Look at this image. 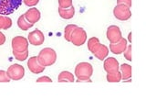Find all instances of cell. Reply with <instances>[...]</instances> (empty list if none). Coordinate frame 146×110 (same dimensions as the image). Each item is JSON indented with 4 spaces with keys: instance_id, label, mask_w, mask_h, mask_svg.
Instances as JSON below:
<instances>
[{
    "instance_id": "6da1fadb",
    "label": "cell",
    "mask_w": 146,
    "mask_h": 110,
    "mask_svg": "<svg viewBox=\"0 0 146 110\" xmlns=\"http://www.w3.org/2000/svg\"><path fill=\"white\" fill-rule=\"evenodd\" d=\"M93 73V67L89 62H80L75 68V75L78 80L76 82H91L90 77Z\"/></svg>"
},
{
    "instance_id": "7a4b0ae2",
    "label": "cell",
    "mask_w": 146,
    "mask_h": 110,
    "mask_svg": "<svg viewBox=\"0 0 146 110\" xmlns=\"http://www.w3.org/2000/svg\"><path fill=\"white\" fill-rule=\"evenodd\" d=\"M38 61L44 67L51 66L57 61V53L51 48H44L38 55Z\"/></svg>"
},
{
    "instance_id": "3957f363",
    "label": "cell",
    "mask_w": 146,
    "mask_h": 110,
    "mask_svg": "<svg viewBox=\"0 0 146 110\" xmlns=\"http://www.w3.org/2000/svg\"><path fill=\"white\" fill-rule=\"evenodd\" d=\"M23 0H0V15H11L20 7Z\"/></svg>"
},
{
    "instance_id": "277c9868",
    "label": "cell",
    "mask_w": 146,
    "mask_h": 110,
    "mask_svg": "<svg viewBox=\"0 0 146 110\" xmlns=\"http://www.w3.org/2000/svg\"><path fill=\"white\" fill-rule=\"evenodd\" d=\"M113 15L117 19L121 21H126L131 17V8L122 4H117L113 9Z\"/></svg>"
},
{
    "instance_id": "5b68a950",
    "label": "cell",
    "mask_w": 146,
    "mask_h": 110,
    "mask_svg": "<svg viewBox=\"0 0 146 110\" xmlns=\"http://www.w3.org/2000/svg\"><path fill=\"white\" fill-rule=\"evenodd\" d=\"M7 74L11 80H15V81L21 80L25 75V68L22 65H20V64L15 63L8 67Z\"/></svg>"
},
{
    "instance_id": "8992f818",
    "label": "cell",
    "mask_w": 146,
    "mask_h": 110,
    "mask_svg": "<svg viewBox=\"0 0 146 110\" xmlns=\"http://www.w3.org/2000/svg\"><path fill=\"white\" fill-rule=\"evenodd\" d=\"M11 46L14 52H23L29 50V40L23 36H17L12 39Z\"/></svg>"
},
{
    "instance_id": "52a82bcc",
    "label": "cell",
    "mask_w": 146,
    "mask_h": 110,
    "mask_svg": "<svg viewBox=\"0 0 146 110\" xmlns=\"http://www.w3.org/2000/svg\"><path fill=\"white\" fill-rule=\"evenodd\" d=\"M87 33L82 28L78 27L71 35L70 42L75 46H82L87 40Z\"/></svg>"
},
{
    "instance_id": "ba28073f",
    "label": "cell",
    "mask_w": 146,
    "mask_h": 110,
    "mask_svg": "<svg viewBox=\"0 0 146 110\" xmlns=\"http://www.w3.org/2000/svg\"><path fill=\"white\" fill-rule=\"evenodd\" d=\"M107 39L111 43H116L122 38L120 28L115 25H111L108 28L106 32Z\"/></svg>"
},
{
    "instance_id": "9c48e42d",
    "label": "cell",
    "mask_w": 146,
    "mask_h": 110,
    "mask_svg": "<svg viewBox=\"0 0 146 110\" xmlns=\"http://www.w3.org/2000/svg\"><path fill=\"white\" fill-rule=\"evenodd\" d=\"M27 40H29V42L33 46H40L44 43L45 36L41 30H35L33 31L29 32V36H27Z\"/></svg>"
},
{
    "instance_id": "30bf717a",
    "label": "cell",
    "mask_w": 146,
    "mask_h": 110,
    "mask_svg": "<svg viewBox=\"0 0 146 110\" xmlns=\"http://www.w3.org/2000/svg\"><path fill=\"white\" fill-rule=\"evenodd\" d=\"M27 67H29V71L32 73H35V74L41 73L45 70V67L38 62L36 56H32L29 59V61H27Z\"/></svg>"
},
{
    "instance_id": "8fae6325",
    "label": "cell",
    "mask_w": 146,
    "mask_h": 110,
    "mask_svg": "<svg viewBox=\"0 0 146 110\" xmlns=\"http://www.w3.org/2000/svg\"><path fill=\"white\" fill-rule=\"evenodd\" d=\"M103 68L107 72V73H112L119 71L120 65H119V62L117 61V59L113 57H109L104 60Z\"/></svg>"
},
{
    "instance_id": "7c38bea8",
    "label": "cell",
    "mask_w": 146,
    "mask_h": 110,
    "mask_svg": "<svg viewBox=\"0 0 146 110\" xmlns=\"http://www.w3.org/2000/svg\"><path fill=\"white\" fill-rule=\"evenodd\" d=\"M127 40L124 38H121L120 40L116 43H111L110 44V50L113 54H121L127 48Z\"/></svg>"
},
{
    "instance_id": "4fadbf2b",
    "label": "cell",
    "mask_w": 146,
    "mask_h": 110,
    "mask_svg": "<svg viewBox=\"0 0 146 110\" xmlns=\"http://www.w3.org/2000/svg\"><path fill=\"white\" fill-rule=\"evenodd\" d=\"M24 16H25L26 19L29 23H31V24H35V23H36L40 19L41 14L36 7H31L24 14Z\"/></svg>"
},
{
    "instance_id": "5bb4252c",
    "label": "cell",
    "mask_w": 146,
    "mask_h": 110,
    "mask_svg": "<svg viewBox=\"0 0 146 110\" xmlns=\"http://www.w3.org/2000/svg\"><path fill=\"white\" fill-rule=\"evenodd\" d=\"M108 54H109V48L104 44H100L99 48L93 53L94 56L96 58H98L100 61H103V60L106 59Z\"/></svg>"
},
{
    "instance_id": "9a60e30c",
    "label": "cell",
    "mask_w": 146,
    "mask_h": 110,
    "mask_svg": "<svg viewBox=\"0 0 146 110\" xmlns=\"http://www.w3.org/2000/svg\"><path fill=\"white\" fill-rule=\"evenodd\" d=\"M58 14L60 17L64 18V19H70L75 15V8L73 6L68 8L58 7Z\"/></svg>"
},
{
    "instance_id": "2e32d148",
    "label": "cell",
    "mask_w": 146,
    "mask_h": 110,
    "mask_svg": "<svg viewBox=\"0 0 146 110\" xmlns=\"http://www.w3.org/2000/svg\"><path fill=\"white\" fill-rule=\"evenodd\" d=\"M121 73V80L125 81L131 78V66L128 63H122L120 66Z\"/></svg>"
},
{
    "instance_id": "e0dca14e",
    "label": "cell",
    "mask_w": 146,
    "mask_h": 110,
    "mask_svg": "<svg viewBox=\"0 0 146 110\" xmlns=\"http://www.w3.org/2000/svg\"><path fill=\"white\" fill-rule=\"evenodd\" d=\"M58 82H75L74 75H73V73H71L70 72H68V71H63L58 74Z\"/></svg>"
},
{
    "instance_id": "ac0fdd59",
    "label": "cell",
    "mask_w": 146,
    "mask_h": 110,
    "mask_svg": "<svg viewBox=\"0 0 146 110\" xmlns=\"http://www.w3.org/2000/svg\"><path fill=\"white\" fill-rule=\"evenodd\" d=\"M17 26L22 30H29L30 28L33 27L34 24H31V23H29V21H27L25 18L24 14H23V15H21L19 17H18V19H17Z\"/></svg>"
},
{
    "instance_id": "d6986e66",
    "label": "cell",
    "mask_w": 146,
    "mask_h": 110,
    "mask_svg": "<svg viewBox=\"0 0 146 110\" xmlns=\"http://www.w3.org/2000/svg\"><path fill=\"white\" fill-rule=\"evenodd\" d=\"M100 40L98 38H96V37H92V38H90L88 40V49L91 52V53H94L96 52V50H97L99 48V46H100Z\"/></svg>"
},
{
    "instance_id": "ffe728a7",
    "label": "cell",
    "mask_w": 146,
    "mask_h": 110,
    "mask_svg": "<svg viewBox=\"0 0 146 110\" xmlns=\"http://www.w3.org/2000/svg\"><path fill=\"white\" fill-rule=\"evenodd\" d=\"M77 28H78V26L75 24H70V25L66 26L65 30H64V38H65V40L67 41H70L71 35L73 33V31H74Z\"/></svg>"
},
{
    "instance_id": "44dd1931",
    "label": "cell",
    "mask_w": 146,
    "mask_h": 110,
    "mask_svg": "<svg viewBox=\"0 0 146 110\" xmlns=\"http://www.w3.org/2000/svg\"><path fill=\"white\" fill-rule=\"evenodd\" d=\"M106 79L109 82H119L121 80V73L119 71L112 73H107Z\"/></svg>"
},
{
    "instance_id": "7402d4cb",
    "label": "cell",
    "mask_w": 146,
    "mask_h": 110,
    "mask_svg": "<svg viewBox=\"0 0 146 110\" xmlns=\"http://www.w3.org/2000/svg\"><path fill=\"white\" fill-rule=\"evenodd\" d=\"M13 55L17 61L23 62V61H25V60H27V57H29V50H25V52H14L13 50Z\"/></svg>"
},
{
    "instance_id": "603a6c76",
    "label": "cell",
    "mask_w": 146,
    "mask_h": 110,
    "mask_svg": "<svg viewBox=\"0 0 146 110\" xmlns=\"http://www.w3.org/2000/svg\"><path fill=\"white\" fill-rule=\"evenodd\" d=\"M72 6V0H58V7L68 8Z\"/></svg>"
},
{
    "instance_id": "cb8c5ba5",
    "label": "cell",
    "mask_w": 146,
    "mask_h": 110,
    "mask_svg": "<svg viewBox=\"0 0 146 110\" xmlns=\"http://www.w3.org/2000/svg\"><path fill=\"white\" fill-rule=\"evenodd\" d=\"M123 53H124V57L125 59L127 60V61L129 62H131V45H127V48L126 50L123 52Z\"/></svg>"
},
{
    "instance_id": "d4e9b609",
    "label": "cell",
    "mask_w": 146,
    "mask_h": 110,
    "mask_svg": "<svg viewBox=\"0 0 146 110\" xmlns=\"http://www.w3.org/2000/svg\"><path fill=\"white\" fill-rule=\"evenodd\" d=\"M10 80L11 79L7 76L6 71L0 70V82H9Z\"/></svg>"
},
{
    "instance_id": "484cf974",
    "label": "cell",
    "mask_w": 146,
    "mask_h": 110,
    "mask_svg": "<svg viewBox=\"0 0 146 110\" xmlns=\"http://www.w3.org/2000/svg\"><path fill=\"white\" fill-rule=\"evenodd\" d=\"M12 27V19L7 16H5V23L3 30H8Z\"/></svg>"
},
{
    "instance_id": "4316f807",
    "label": "cell",
    "mask_w": 146,
    "mask_h": 110,
    "mask_svg": "<svg viewBox=\"0 0 146 110\" xmlns=\"http://www.w3.org/2000/svg\"><path fill=\"white\" fill-rule=\"evenodd\" d=\"M39 0H23V3H24L27 7H35L38 4Z\"/></svg>"
},
{
    "instance_id": "83f0119b",
    "label": "cell",
    "mask_w": 146,
    "mask_h": 110,
    "mask_svg": "<svg viewBox=\"0 0 146 110\" xmlns=\"http://www.w3.org/2000/svg\"><path fill=\"white\" fill-rule=\"evenodd\" d=\"M52 79L49 78L48 76H42L39 77L38 80H36V82H51Z\"/></svg>"
},
{
    "instance_id": "f1b7e54d",
    "label": "cell",
    "mask_w": 146,
    "mask_h": 110,
    "mask_svg": "<svg viewBox=\"0 0 146 110\" xmlns=\"http://www.w3.org/2000/svg\"><path fill=\"white\" fill-rule=\"evenodd\" d=\"M117 4L125 5V6L129 7L131 8V0H117Z\"/></svg>"
},
{
    "instance_id": "f546056e",
    "label": "cell",
    "mask_w": 146,
    "mask_h": 110,
    "mask_svg": "<svg viewBox=\"0 0 146 110\" xmlns=\"http://www.w3.org/2000/svg\"><path fill=\"white\" fill-rule=\"evenodd\" d=\"M6 42V36H5L1 31H0V46L5 44Z\"/></svg>"
},
{
    "instance_id": "4dcf8cb0",
    "label": "cell",
    "mask_w": 146,
    "mask_h": 110,
    "mask_svg": "<svg viewBox=\"0 0 146 110\" xmlns=\"http://www.w3.org/2000/svg\"><path fill=\"white\" fill-rule=\"evenodd\" d=\"M4 23H5V16L0 15V30H3Z\"/></svg>"
},
{
    "instance_id": "1f68e13d",
    "label": "cell",
    "mask_w": 146,
    "mask_h": 110,
    "mask_svg": "<svg viewBox=\"0 0 146 110\" xmlns=\"http://www.w3.org/2000/svg\"><path fill=\"white\" fill-rule=\"evenodd\" d=\"M128 40H129V41L131 43V32H130V33H129V36H128Z\"/></svg>"
}]
</instances>
